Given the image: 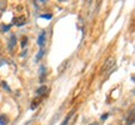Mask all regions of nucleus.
<instances>
[{
    "label": "nucleus",
    "instance_id": "39448f33",
    "mask_svg": "<svg viewBox=\"0 0 135 125\" xmlns=\"http://www.w3.org/2000/svg\"><path fill=\"white\" fill-rule=\"evenodd\" d=\"M46 92H48V86L41 85V86H40L38 90H36V95H44V94H45Z\"/></svg>",
    "mask_w": 135,
    "mask_h": 125
},
{
    "label": "nucleus",
    "instance_id": "4468645a",
    "mask_svg": "<svg viewBox=\"0 0 135 125\" xmlns=\"http://www.w3.org/2000/svg\"><path fill=\"white\" fill-rule=\"evenodd\" d=\"M109 118V113H106V114H104V115H101V120H106Z\"/></svg>",
    "mask_w": 135,
    "mask_h": 125
},
{
    "label": "nucleus",
    "instance_id": "dca6fc26",
    "mask_svg": "<svg viewBox=\"0 0 135 125\" xmlns=\"http://www.w3.org/2000/svg\"><path fill=\"white\" fill-rule=\"evenodd\" d=\"M90 125H99V123H93V124H90Z\"/></svg>",
    "mask_w": 135,
    "mask_h": 125
},
{
    "label": "nucleus",
    "instance_id": "f8f14e48",
    "mask_svg": "<svg viewBox=\"0 0 135 125\" xmlns=\"http://www.w3.org/2000/svg\"><path fill=\"white\" fill-rule=\"evenodd\" d=\"M26 44H28V38H26V36H24V38L21 39V46H23V48H25V46H26Z\"/></svg>",
    "mask_w": 135,
    "mask_h": 125
},
{
    "label": "nucleus",
    "instance_id": "7ed1b4c3",
    "mask_svg": "<svg viewBox=\"0 0 135 125\" xmlns=\"http://www.w3.org/2000/svg\"><path fill=\"white\" fill-rule=\"evenodd\" d=\"M113 65H114V59H108V60L105 61V65H104L103 69H101V74H103V73H105L108 69H110Z\"/></svg>",
    "mask_w": 135,
    "mask_h": 125
},
{
    "label": "nucleus",
    "instance_id": "20e7f679",
    "mask_svg": "<svg viewBox=\"0 0 135 125\" xmlns=\"http://www.w3.org/2000/svg\"><path fill=\"white\" fill-rule=\"evenodd\" d=\"M15 44H16V36L15 35H11V39H10V43H9V50H13L15 48Z\"/></svg>",
    "mask_w": 135,
    "mask_h": 125
},
{
    "label": "nucleus",
    "instance_id": "f03ea898",
    "mask_svg": "<svg viewBox=\"0 0 135 125\" xmlns=\"http://www.w3.org/2000/svg\"><path fill=\"white\" fill-rule=\"evenodd\" d=\"M45 38H46V33H45V31H41V33L39 34V36H38V45L41 49H43L44 44H45Z\"/></svg>",
    "mask_w": 135,
    "mask_h": 125
},
{
    "label": "nucleus",
    "instance_id": "2eb2a0df",
    "mask_svg": "<svg viewBox=\"0 0 135 125\" xmlns=\"http://www.w3.org/2000/svg\"><path fill=\"white\" fill-rule=\"evenodd\" d=\"M10 29V25H4V26H3V31H8V30Z\"/></svg>",
    "mask_w": 135,
    "mask_h": 125
},
{
    "label": "nucleus",
    "instance_id": "1a4fd4ad",
    "mask_svg": "<svg viewBox=\"0 0 135 125\" xmlns=\"http://www.w3.org/2000/svg\"><path fill=\"white\" fill-rule=\"evenodd\" d=\"M39 18L46 19V20H51L53 19V14H41V15H39Z\"/></svg>",
    "mask_w": 135,
    "mask_h": 125
},
{
    "label": "nucleus",
    "instance_id": "9b49d317",
    "mask_svg": "<svg viewBox=\"0 0 135 125\" xmlns=\"http://www.w3.org/2000/svg\"><path fill=\"white\" fill-rule=\"evenodd\" d=\"M43 55H44V49H41V50H40V51L38 53V55L35 56V61H39L40 59L43 58Z\"/></svg>",
    "mask_w": 135,
    "mask_h": 125
},
{
    "label": "nucleus",
    "instance_id": "423d86ee",
    "mask_svg": "<svg viewBox=\"0 0 135 125\" xmlns=\"http://www.w3.org/2000/svg\"><path fill=\"white\" fill-rule=\"evenodd\" d=\"M73 115H74V111H70V113H69L66 116H65V119L63 120L61 125H68V124H69V121H70V119L73 118Z\"/></svg>",
    "mask_w": 135,
    "mask_h": 125
},
{
    "label": "nucleus",
    "instance_id": "ddd939ff",
    "mask_svg": "<svg viewBox=\"0 0 135 125\" xmlns=\"http://www.w3.org/2000/svg\"><path fill=\"white\" fill-rule=\"evenodd\" d=\"M1 86L4 88L5 90H8V92H10V90H11V89H10V88L6 85V83H5V81H1Z\"/></svg>",
    "mask_w": 135,
    "mask_h": 125
},
{
    "label": "nucleus",
    "instance_id": "0eeeda50",
    "mask_svg": "<svg viewBox=\"0 0 135 125\" xmlns=\"http://www.w3.org/2000/svg\"><path fill=\"white\" fill-rule=\"evenodd\" d=\"M9 123V119H8V116L3 114V115H0V125H6Z\"/></svg>",
    "mask_w": 135,
    "mask_h": 125
},
{
    "label": "nucleus",
    "instance_id": "f257e3e1",
    "mask_svg": "<svg viewBox=\"0 0 135 125\" xmlns=\"http://www.w3.org/2000/svg\"><path fill=\"white\" fill-rule=\"evenodd\" d=\"M13 23H14L16 26H23V25H25V23H26V18L21 15L19 18H15V19L13 20Z\"/></svg>",
    "mask_w": 135,
    "mask_h": 125
},
{
    "label": "nucleus",
    "instance_id": "6e6552de",
    "mask_svg": "<svg viewBox=\"0 0 135 125\" xmlns=\"http://www.w3.org/2000/svg\"><path fill=\"white\" fill-rule=\"evenodd\" d=\"M134 124V111H130V118H128L126 120V125H133Z\"/></svg>",
    "mask_w": 135,
    "mask_h": 125
},
{
    "label": "nucleus",
    "instance_id": "9d476101",
    "mask_svg": "<svg viewBox=\"0 0 135 125\" xmlns=\"http://www.w3.org/2000/svg\"><path fill=\"white\" fill-rule=\"evenodd\" d=\"M44 76H45V66H40V80L43 81V79H44Z\"/></svg>",
    "mask_w": 135,
    "mask_h": 125
}]
</instances>
